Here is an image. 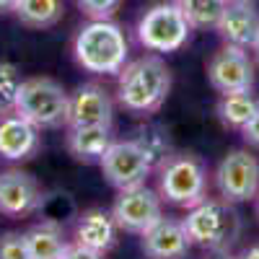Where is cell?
I'll use <instances>...</instances> for the list:
<instances>
[{
	"label": "cell",
	"instance_id": "obj_1",
	"mask_svg": "<svg viewBox=\"0 0 259 259\" xmlns=\"http://www.w3.org/2000/svg\"><path fill=\"white\" fill-rule=\"evenodd\" d=\"M73 55L80 68L94 75H119L130 57V45L122 26L112 18H91L78 29Z\"/></svg>",
	"mask_w": 259,
	"mask_h": 259
},
{
	"label": "cell",
	"instance_id": "obj_2",
	"mask_svg": "<svg viewBox=\"0 0 259 259\" xmlns=\"http://www.w3.org/2000/svg\"><path fill=\"white\" fill-rule=\"evenodd\" d=\"M171 91V70L158 55H145L119 70L117 101L133 114H150Z\"/></svg>",
	"mask_w": 259,
	"mask_h": 259
},
{
	"label": "cell",
	"instance_id": "obj_3",
	"mask_svg": "<svg viewBox=\"0 0 259 259\" xmlns=\"http://www.w3.org/2000/svg\"><path fill=\"white\" fill-rule=\"evenodd\" d=\"M192 244L210 251H226L236 244L241 233V218L231 207V202L221 200H202L189 207L187 218L182 221Z\"/></svg>",
	"mask_w": 259,
	"mask_h": 259
},
{
	"label": "cell",
	"instance_id": "obj_4",
	"mask_svg": "<svg viewBox=\"0 0 259 259\" xmlns=\"http://www.w3.org/2000/svg\"><path fill=\"white\" fill-rule=\"evenodd\" d=\"M158 194L161 200L194 207L207 197V171L202 161L192 153H171L158 163Z\"/></svg>",
	"mask_w": 259,
	"mask_h": 259
},
{
	"label": "cell",
	"instance_id": "obj_5",
	"mask_svg": "<svg viewBox=\"0 0 259 259\" xmlns=\"http://www.w3.org/2000/svg\"><path fill=\"white\" fill-rule=\"evenodd\" d=\"M16 114L39 130L62 127L70 114V94L52 78H26L16 99Z\"/></svg>",
	"mask_w": 259,
	"mask_h": 259
},
{
	"label": "cell",
	"instance_id": "obj_6",
	"mask_svg": "<svg viewBox=\"0 0 259 259\" xmlns=\"http://www.w3.org/2000/svg\"><path fill=\"white\" fill-rule=\"evenodd\" d=\"M138 41L150 52H177L187 45L192 26L177 0L150 6L138 21Z\"/></svg>",
	"mask_w": 259,
	"mask_h": 259
},
{
	"label": "cell",
	"instance_id": "obj_7",
	"mask_svg": "<svg viewBox=\"0 0 259 259\" xmlns=\"http://www.w3.org/2000/svg\"><path fill=\"white\" fill-rule=\"evenodd\" d=\"M99 163H101L106 182L112 187H117L119 192L145 184L148 174L156 168L150 156L145 153V148L135 138L133 140H114Z\"/></svg>",
	"mask_w": 259,
	"mask_h": 259
},
{
	"label": "cell",
	"instance_id": "obj_8",
	"mask_svg": "<svg viewBox=\"0 0 259 259\" xmlns=\"http://www.w3.org/2000/svg\"><path fill=\"white\" fill-rule=\"evenodd\" d=\"M215 184L226 202H246L259 192V161L244 148L223 156L215 171Z\"/></svg>",
	"mask_w": 259,
	"mask_h": 259
},
{
	"label": "cell",
	"instance_id": "obj_9",
	"mask_svg": "<svg viewBox=\"0 0 259 259\" xmlns=\"http://www.w3.org/2000/svg\"><path fill=\"white\" fill-rule=\"evenodd\" d=\"M207 80L221 94H239L251 91L254 85V62L249 50L223 45L207 62Z\"/></svg>",
	"mask_w": 259,
	"mask_h": 259
},
{
	"label": "cell",
	"instance_id": "obj_10",
	"mask_svg": "<svg viewBox=\"0 0 259 259\" xmlns=\"http://www.w3.org/2000/svg\"><path fill=\"white\" fill-rule=\"evenodd\" d=\"M112 218H114L117 228H122L127 233H145L156 221L163 218L161 194L148 189L145 184L133 187V189H122L112 207Z\"/></svg>",
	"mask_w": 259,
	"mask_h": 259
},
{
	"label": "cell",
	"instance_id": "obj_11",
	"mask_svg": "<svg viewBox=\"0 0 259 259\" xmlns=\"http://www.w3.org/2000/svg\"><path fill=\"white\" fill-rule=\"evenodd\" d=\"M41 205V189L31 174L21 168H8L0 174V212L21 218Z\"/></svg>",
	"mask_w": 259,
	"mask_h": 259
},
{
	"label": "cell",
	"instance_id": "obj_12",
	"mask_svg": "<svg viewBox=\"0 0 259 259\" xmlns=\"http://www.w3.org/2000/svg\"><path fill=\"white\" fill-rule=\"evenodd\" d=\"M114 119V104L106 89L96 83H83L75 89V94H70V114H68V124L78 127V124H109L112 127Z\"/></svg>",
	"mask_w": 259,
	"mask_h": 259
},
{
	"label": "cell",
	"instance_id": "obj_13",
	"mask_svg": "<svg viewBox=\"0 0 259 259\" xmlns=\"http://www.w3.org/2000/svg\"><path fill=\"white\" fill-rule=\"evenodd\" d=\"M143 236V254L148 259H184L192 241L184 231V226L179 221H171V218H161L150 226Z\"/></svg>",
	"mask_w": 259,
	"mask_h": 259
},
{
	"label": "cell",
	"instance_id": "obj_14",
	"mask_svg": "<svg viewBox=\"0 0 259 259\" xmlns=\"http://www.w3.org/2000/svg\"><path fill=\"white\" fill-rule=\"evenodd\" d=\"M215 29H218V34L223 36L226 45L249 50L259 39V11L249 3V0L226 3V11H223Z\"/></svg>",
	"mask_w": 259,
	"mask_h": 259
},
{
	"label": "cell",
	"instance_id": "obj_15",
	"mask_svg": "<svg viewBox=\"0 0 259 259\" xmlns=\"http://www.w3.org/2000/svg\"><path fill=\"white\" fill-rule=\"evenodd\" d=\"M39 148V127L29 119L13 114L0 117V158L6 161H26Z\"/></svg>",
	"mask_w": 259,
	"mask_h": 259
},
{
	"label": "cell",
	"instance_id": "obj_16",
	"mask_svg": "<svg viewBox=\"0 0 259 259\" xmlns=\"http://www.w3.org/2000/svg\"><path fill=\"white\" fill-rule=\"evenodd\" d=\"M112 143L109 124H78L68 130V150L78 161H101Z\"/></svg>",
	"mask_w": 259,
	"mask_h": 259
},
{
	"label": "cell",
	"instance_id": "obj_17",
	"mask_svg": "<svg viewBox=\"0 0 259 259\" xmlns=\"http://www.w3.org/2000/svg\"><path fill=\"white\" fill-rule=\"evenodd\" d=\"M75 239L78 244L96 249V251H109L117 241V223L109 212L104 210H89L80 215L78 228H75Z\"/></svg>",
	"mask_w": 259,
	"mask_h": 259
},
{
	"label": "cell",
	"instance_id": "obj_18",
	"mask_svg": "<svg viewBox=\"0 0 259 259\" xmlns=\"http://www.w3.org/2000/svg\"><path fill=\"white\" fill-rule=\"evenodd\" d=\"M24 236H26V246H29L31 259H62L65 249L70 246L62 228L52 221L31 226Z\"/></svg>",
	"mask_w": 259,
	"mask_h": 259
},
{
	"label": "cell",
	"instance_id": "obj_19",
	"mask_svg": "<svg viewBox=\"0 0 259 259\" xmlns=\"http://www.w3.org/2000/svg\"><path fill=\"white\" fill-rule=\"evenodd\" d=\"M13 13L29 29H50L65 16V0H16Z\"/></svg>",
	"mask_w": 259,
	"mask_h": 259
},
{
	"label": "cell",
	"instance_id": "obj_20",
	"mask_svg": "<svg viewBox=\"0 0 259 259\" xmlns=\"http://www.w3.org/2000/svg\"><path fill=\"white\" fill-rule=\"evenodd\" d=\"M259 101L251 96V91H239V94H223L221 104H218V117L226 127L241 130L251 114L256 112Z\"/></svg>",
	"mask_w": 259,
	"mask_h": 259
},
{
	"label": "cell",
	"instance_id": "obj_21",
	"mask_svg": "<svg viewBox=\"0 0 259 259\" xmlns=\"http://www.w3.org/2000/svg\"><path fill=\"white\" fill-rule=\"evenodd\" d=\"M192 29H215L228 0H177Z\"/></svg>",
	"mask_w": 259,
	"mask_h": 259
},
{
	"label": "cell",
	"instance_id": "obj_22",
	"mask_svg": "<svg viewBox=\"0 0 259 259\" xmlns=\"http://www.w3.org/2000/svg\"><path fill=\"white\" fill-rule=\"evenodd\" d=\"M21 70L13 62H0V117L16 112V99L21 91Z\"/></svg>",
	"mask_w": 259,
	"mask_h": 259
},
{
	"label": "cell",
	"instance_id": "obj_23",
	"mask_svg": "<svg viewBox=\"0 0 259 259\" xmlns=\"http://www.w3.org/2000/svg\"><path fill=\"white\" fill-rule=\"evenodd\" d=\"M0 259H31L29 246H26V236L16 233V231L0 236Z\"/></svg>",
	"mask_w": 259,
	"mask_h": 259
},
{
	"label": "cell",
	"instance_id": "obj_24",
	"mask_svg": "<svg viewBox=\"0 0 259 259\" xmlns=\"http://www.w3.org/2000/svg\"><path fill=\"white\" fill-rule=\"evenodd\" d=\"M75 6L89 18H112L119 11L122 0H75Z\"/></svg>",
	"mask_w": 259,
	"mask_h": 259
},
{
	"label": "cell",
	"instance_id": "obj_25",
	"mask_svg": "<svg viewBox=\"0 0 259 259\" xmlns=\"http://www.w3.org/2000/svg\"><path fill=\"white\" fill-rule=\"evenodd\" d=\"M62 259H104V254L101 251H96V249H89V246H83V244H70L68 249H65V254H62Z\"/></svg>",
	"mask_w": 259,
	"mask_h": 259
},
{
	"label": "cell",
	"instance_id": "obj_26",
	"mask_svg": "<svg viewBox=\"0 0 259 259\" xmlns=\"http://www.w3.org/2000/svg\"><path fill=\"white\" fill-rule=\"evenodd\" d=\"M241 135H244V140H246L249 145L259 148V106H256V112L251 114V119L241 127Z\"/></svg>",
	"mask_w": 259,
	"mask_h": 259
},
{
	"label": "cell",
	"instance_id": "obj_27",
	"mask_svg": "<svg viewBox=\"0 0 259 259\" xmlns=\"http://www.w3.org/2000/svg\"><path fill=\"white\" fill-rule=\"evenodd\" d=\"M236 259H259V244H254V246H249V249H244Z\"/></svg>",
	"mask_w": 259,
	"mask_h": 259
},
{
	"label": "cell",
	"instance_id": "obj_28",
	"mask_svg": "<svg viewBox=\"0 0 259 259\" xmlns=\"http://www.w3.org/2000/svg\"><path fill=\"white\" fill-rule=\"evenodd\" d=\"M16 6V0H0V13H11Z\"/></svg>",
	"mask_w": 259,
	"mask_h": 259
},
{
	"label": "cell",
	"instance_id": "obj_29",
	"mask_svg": "<svg viewBox=\"0 0 259 259\" xmlns=\"http://www.w3.org/2000/svg\"><path fill=\"white\" fill-rule=\"evenodd\" d=\"M251 50H254V55H256V60H259V39H256V45H254Z\"/></svg>",
	"mask_w": 259,
	"mask_h": 259
},
{
	"label": "cell",
	"instance_id": "obj_30",
	"mask_svg": "<svg viewBox=\"0 0 259 259\" xmlns=\"http://www.w3.org/2000/svg\"><path fill=\"white\" fill-rule=\"evenodd\" d=\"M215 259H233V256H226V254H218V256H215Z\"/></svg>",
	"mask_w": 259,
	"mask_h": 259
},
{
	"label": "cell",
	"instance_id": "obj_31",
	"mask_svg": "<svg viewBox=\"0 0 259 259\" xmlns=\"http://www.w3.org/2000/svg\"><path fill=\"white\" fill-rule=\"evenodd\" d=\"M228 3H233V0H228Z\"/></svg>",
	"mask_w": 259,
	"mask_h": 259
}]
</instances>
